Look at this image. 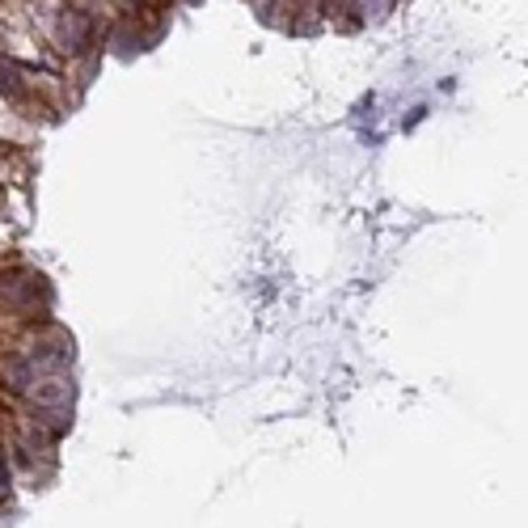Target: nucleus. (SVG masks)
I'll return each mask as SVG.
<instances>
[{"label":"nucleus","instance_id":"f257e3e1","mask_svg":"<svg viewBox=\"0 0 528 528\" xmlns=\"http://www.w3.org/2000/svg\"><path fill=\"white\" fill-rule=\"evenodd\" d=\"M26 393H30L34 406H72V393L76 389H72V381H64L59 372H47L43 381H34Z\"/></svg>","mask_w":528,"mask_h":528},{"label":"nucleus","instance_id":"f03ea898","mask_svg":"<svg viewBox=\"0 0 528 528\" xmlns=\"http://www.w3.org/2000/svg\"><path fill=\"white\" fill-rule=\"evenodd\" d=\"M34 359L30 355H9V359H0V381L4 389H13V393H26L30 384H34Z\"/></svg>","mask_w":528,"mask_h":528},{"label":"nucleus","instance_id":"7ed1b4c3","mask_svg":"<svg viewBox=\"0 0 528 528\" xmlns=\"http://www.w3.org/2000/svg\"><path fill=\"white\" fill-rule=\"evenodd\" d=\"M34 427L47 435H64L72 427V406H34Z\"/></svg>","mask_w":528,"mask_h":528},{"label":"nucleus","instance_id":"20e7f679","mask_svg":"<svg viewBox=\"0 0 528 528\" xmlns=\"http://www.w3.org/2000/svg\"><path fill=\"white\" fill-rule=\"evenodd\" d=\"M0 94L9 97V101H26V85H21V76L13 72L9 59H0Z\"/></svg>","mask_w":528,"mask_h":528},{"label":"nucleus","instance_id":"39448f33","mask_svg":"<svg viewBox=\"0 0 528 528\" xmlns=\"http://www.w3.org/2000/svg\"><path fill=\"white\" fill-rule=\"evenodd\" d=\"M9 490V469H4V457H0V494Z\"/></svg>","mask_w":528,"mask_h":528}]
</instances>
